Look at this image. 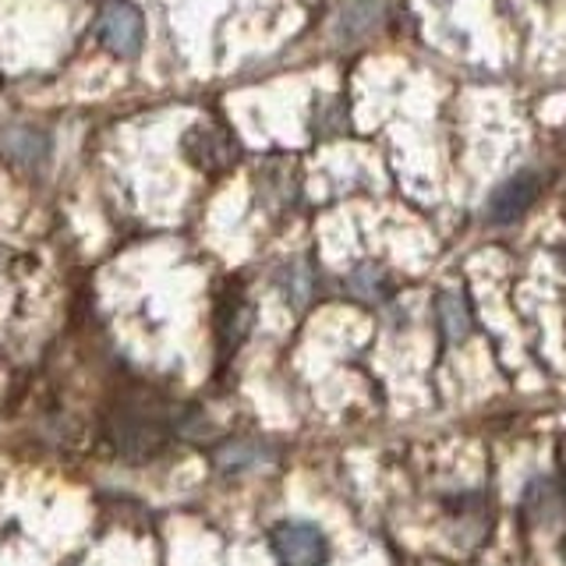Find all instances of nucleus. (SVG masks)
<instances>
[{"mask_svg":"<svg viewBox=\"0 0 566 566\" xmlns=\"http://www.w3.org/2000/svg\"><path fill=\"white\" fill-rule=\"evenodd\" d=\"M103 436L124 460L146 464V460H156L167 450V442L174 436V421L149 397H128L114 403L111 415L103 418Z\"/></svg>","mask_w":566,"mask_h":566,"instance_id":"nucleus-1","label":"nucleus"},{"mask_svg":"<svg viewBox=\"0 0 566 566\" xmlns=\"http://www.w3.org/2000/svg\"><path fill=\"white\" fill-rule=\"evenodd\" d=\"M96 35L114 57L132 61L142 53L146 22H142V11L132 4V0H106V4L99 8V18H96Z\"/></svg>","mask_w":566,"mask_h":566,"instance_id":"nucleus-2","label":"nucleus"},{"mask_svg":"<svg viewBox=\"0 0 566 566\" xmlns=\"http://www.w3.org/2000/svg\"><path fill=\"white\" fill-rule=\"evenodd\" d=\"M181 153L191 167H199L202 174H223L238 164V138L230 135L220 124H195L181 138Z\"/></svg>","mask_w":566,"mask_h":566,"instance_id":"nucleus-3","label":"nucleus"},{"mask_svg":"<svg viewBox=\"0 0 566 566\" xmlns=\"http://www.w3.org/2000/svg\"><path fill=\"white\" fill-rule=\"evenodd\" d=\"M270 545L283 566H323L329 559L326 535L308 521H280L270 531Z\"/></svg>","mask_w":566,"mask_h":566,"instance_id":"nucleus-4","label":"nucleus"},{"mask_svg":"<svg viewBox=\"0 0 566 566\" xmlns=\"http://www.w3.org/2000/svg\"><path fill=\"white\" fill-rule=\"evenodd\" d=\"M538 191H542V177L535 170L510 174L506 181L489 195V202H485L489 223H513V220H521L524 212H527V206L538 199Z\"/></svg>","mask_w":566,"mask_h":566,"instance_id":"nucleus-5","label":"nucleus"},{"mask_svg":"<svg viewBox=\"0 0 566 566\" xmlns=\"http://www.w3.org/2000/svg\"><path fill=\"white\" fill-rule=\"evenodd\" d=\"M447 510H450V535L457 545L474 548V545L485 542L489 513H485L482 495H453V500L447 503Z\"/></svg>","mask_w":566,"mask_h":566,"instance_id":"nucleus-6","label":"nucleus"},{"mask_svg":"<svg viewBox=\"0 0 566 566\" xmlns=\"http://www.w3.org/2000/svg\"><path fill=\"white\" fill-rule=\"evenodd\" d=\"M386 4L382 0H344L333 18V32L340 43H358L368 32H376L382 22Z\"/></svg>","mask_w":566,"mask_h":566,"instance_id":"nucleus-7","label":"nucleus"},{"mask_svg":"<svg viewBox=\"0 0 566 566\" xmlns=\"http://www.w3.org/2000/svg\"><path fill=\"white\" fill-rule=\"evenodd\" d=\"M566 503H563V492L556 489L553 478H531L524 485V517L531 527H553L556 521H563Z\"/></svg>","mask_w":566,"mask_h":566,"instance_id":"nucleus-8","label":"nucleus"},{"mask_svg":"<svg viewBox=\"0 0 566 566\" xmlns=\"http://www.w3.org/2000/svg\"><path fill=\"white\" fill-rule=\"evenodd\" d=\"M436 318H439L442 336H447V344L468 340V333H471V315H468V305H464V297H460V294L442 291V294L436 297Z\"/></svg>","mask_w":566,"mask_h":566,"instance_id":"nucleus-9","label":"nucleus"},{"mask_svg":"<svg viewBox=\"0 0 566 566\" xmlns=\"http://www.w3.org/2000/svg\"><path fill=\"white\" fill-rule=\"evenodd\" d=\"M273 453L259 447L252 439H238V442H223V447L212 453V464L223 471H252L259 464H270Z\"/></svg>","mask_w":566,"mask_h":566,"instance_id":"nucleus-10","label":"nucleus"},{"mask_svg":"<svg viewBox=\"0 0 566 566\" xmlns=\"http://www.w3.org/2000/svg\"><path fill=\"white\" fill-rule=\"evenodd\" d=\"M347 291L354 297H361V301H382L386 297V273H382V265H376V262L354 265L350 276H347Z\"/></svg>","mask_w":566,"mask_h":566,"instance_id":"nucleus-11","label":"nucleus"},{"mask_svg":"<svg viewBox=\"0 0 566 566\" xmlns=\"http://www.w3.org/2000/svg\"><path fill=\"white\" fill-rule=\"evenodd\" d=\"M280 287H283V294H287V301H291L294 308L308 305V297H312V273H308V265L305 262H291L287 270L280 273Z\"/></svg>","mask_w":566,"mask_h":566,"instance_id":"nucleus-12","label":"nucleus"},{"mask_svg":"<svg viewBox=\"0 0 566 566\" xmlns=\"http://www.w3.org/2000/svg\"><path fill=\"white\" fill-rule=\"evenodd\" d=\"M559 553H563V559H566V531H563V538H559Z\"/></svg>","mask_w":566,"mask_h":566,"instance_id":"nucleus-13","label":"nucleus"}]
</instances>
